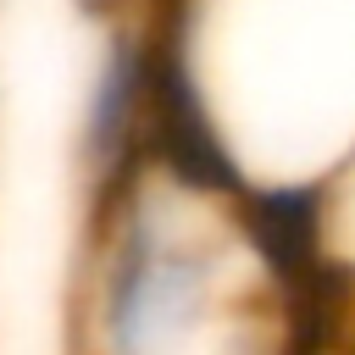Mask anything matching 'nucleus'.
<instances>
[{
    "instance_id": "f257e3e1",
    "label": "nucleus",
    "mask_w": 355,
    "mask_h": 355,
    "mask_svg": "<svg viewBox=\"0 0 355 355\" xmlns=\"http://www.w3.org/2000/svg\"><path fill=\"white\" fill-rule=\"evenodd\" d=\"M139 128L311 211L355 161V0H133Z\"/></svg>"
},
{
    "instance_id": "f03ea898",
    "label": "nucleus",
    "mask_w": 355,
    "mask_h": 355,
    "mask_svg": "<svg viewBox=\"0 0 355 355\" xmlns=\"http://www.w3.org/2000/svg\"><path fill=\"white\" fill-rule=\"evenodd\" d=\"M311 227H316V250H322L327 272L338 277V288L355 305V161L322 189V200L311 205Z\"/></svg>"
}]
</instances>
